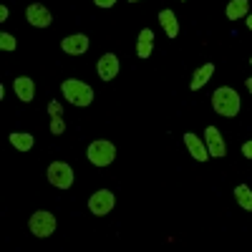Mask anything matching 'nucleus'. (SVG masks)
<instances>
[{"label":"nucleus","instance_id":"nucleus-1","mask_svg":"<svg viewBox=\"0 0 252 252\" xmlns=\"http://www.w3.org/2000/svg\"><path fill=\"white\" fill-rule=\"evenodd\" d=\"M61 91H63V98L71 101L73 106H89V103L94 101V89L89 86V83L76 81V78L63 81L61 83Z\"/></svg>","mask_w":252,"mask_h":252},{"label":"nucleus","instance_id":"nucleus-2","mask_svg":"<svg viewBox=\"0 0 252 252\" xmlns=\"http://www.w3.org/2000/svg\"><path fill=\"white\" fill-rule=\"evenodd\" d=\"M212 106H215V111H217L220 116H229V119H232V116L240 114V96H237L235 89L222 86V89H217L215 96H212Z\"/></svg>","mask_w":252,"mask_h":252},{"label":"nucleus","instance_id":"nucleus-3","mask_svg":"<svg viewBox=\"0 0 252 252\" xmlns=\"http://www.w3.org/2000/svg\"><path fill=\"white\" fill-rule=\"evenodd\" d=\"M116 159V146L106 139H98V141H91L89 146V161L96 164V166H109L111 161Z\"/></svg>","mask_w":252,"mask_h":252},{"label":"nucleus","instance_id":"nucleus-4","mask_svg":"<svg viewBox=\"0 0 252 252\" xmlns=\"http://www.w3.org/2000/svg\"><path fill=\"white\" fill-rule=\"evenodd\" d=\"M28 227H31V232L35 237H48V235H53V229H56V217L51 212H43V209H40V212L31 215Z\"/></svg>","mask_w":252,"mask_h":252},{"label":"nucleus","instance_id":"nucleus-5","mask_svg":"<svg viewBox=\"0 0 252 252\" xmlns=\"http://www.w3.org/2000/svg\"><path fill=\"white\" fill-rule=\"evenodd\" d=\"M48 182L58 189H68L73 184V169L66 161H53L48 166Z\"/></svg>","mask_w":252,"mask_h":252},{"label":"nucleus","instance_id":"nucleus-6","mask_svg":"<svg viewBox=\"0 0 252 252\" xmlns=\"http://www.w3.org/2000/svg\"><path fill=\"white\" fill-rule=\"evenodd\" d=\"M114 204H116V199H114V194L109 192V189H98V192H94L91 199H89V209H91V215H96V217L109 215L114 209Z\"/></svg>","mask_w":252,"mask_h":252},{"label":"nucleus","instance_id":"nucleus-7","mask_svg":"<svg viewBox=\"0 0 252 252\" xmlns=\"http://www.w3.org/2000/svg\"><path fill=\"white\" fill-rule=\"evenodd\" d=\"M26 18H28V23H31V26H35V28H48V26L53 23V15H51V10H48L46 5H40V3L28 5Z\"/></svg>","mask_w":252,"mask_h":252},{"label":"nucleus","instance_id":"nucleus-8","mask_svg":"<svg viewBox=\"0 0 252 252\" xmlns=\"http://www.w3.org/2000/svg\"><path fill=\"white\" fill-rule=\"evenodd\" d=\"M204 141H207V149H209V157H224L227 154V146L222 141V134L220 129H215V126H207V131H204Z\"/></svg>","mask_w":252,"mask_h":252},{"label":"nucleus","instance_id":"nucleus-9","mask_svg":"<svg viewBox=\"0 0 252 252\" xmlns=\"http://www.w3.org/2000/svg\"><path fill=\"white\" fill-rule=\"evenodd\" d=\"M61 48L71 53V56H81V53H86L89 51V38L83 35V33H76V35H68V38H63L61 40Z\"/></svg>","mask_w":252,"mask_h":252},{"label":"nucleus","instance_id":"nucleus-10","mask_svg":"<svg viewBox=\"0 0 252 252\" xmlns=\"http://www.w3.org/2000/svg\"><path fill=\"white\" fill-rule=\"evenodd\" d=\"M116 73H119V58L114 53H103L98 61V76L103 81H114Z\"/></svg>","mask_w":252,"mask_h":252},{"label":"nucleus","instance_id":"nucleus-11","mask_svg":"<svg viewBox=\"0 0 252 252\" xmlns=\"http://www.w3.org/2000/svg\"><path fill=\"white\" fill-rule=\"evenodd\" d=\"M184 144H187V149L192 152V157H194L197 161H207V159H209V149L204 146V141L197 139L194 134H184Z\"/></svg>","mask_w":252,"mask_h":252},{"label":"nucleus","instance_id":"nucleus-12","mask_svg":"<svg viewBox=\"0 0 252 252\" xmlns=\"http://www.w3.org/2000/svg\"><path fill=\"white\" fill-rule=\"evenodd\" d=\"M13 89H15L18 98H20V101H26V103H31V101H33V96H35V83H33L28 76H20V78H15Z\"/></svg>","mask_w":252,"mask_h":252},{"label":"nucleus","instance_id":"nucleus-13","mask_svg":"<svg viewBox=\"0 0 252 252\" xmlns=\"http://www.w3.org/2000/svg\"><path fill=\"white\" fill-rule=\"evenodd\" d=\"M48 114H51V134H63V129H66V124H63V109L58 101H48Z\"/></svg>","mask_w":252,"mask_h":252},{"label":"nucleus","instance_id":"nucleus-14","mask_svg":"<svg viewBox=\"0 0 252 252\" xmlns=\"http://www.w3.org/2000/svg\"><path fill=\"white\" fill-rule=\"evenodd\" d=\"M212 73H215V63H204L202 68H197L194 71V76H192V81H189V89L192 91H197V89H202L204 83L212 78Z\"/></svg>","mask_w":252,"mask_h":252},{"label":"nucleus","instance_id":"nucleus-15","mask_svg":"<svg viewBox=\"0 0 252 252\" xmlns=\"http://www.w3.org/2000/svg\"><path fill=\"white\" fill-rule=\"evenodd\" d=\"M152 48H154V33H152V28H144L139 33V43H136L139 58H149L152 56Z\"/></svg>","mask_w":252,"mask_h":252},{"label":"nucleus","instance_id":"nucleus-16","mask_svg":"<svg viewBox=\"0 0 252 252\" xmlns=\"http://www.w3.org/2000/svg\"><path fill=\"white\" fill-rule=\"evenodd\" d=\"M159 23H161V28H164L166 35H169V38H177L179 23H177V15H174L172 10H161V13H159Z\"/></svg>","mask_w":252,"mask_h":252},{"label":"nucleus","instance_id":"nucleus-17","mask_svg":"<svg viewBox=\"0 0 252 252\" xmlns=\"http://www.w3.org/2000/svg\"><path fill=\"white\" fill-rule=\"evenodd\" d=\"M247 10H250V0H232V3L227 5V18L240 20V18L247 15Z\"/></svg>","mask_w":252,"mask_h":252},{"label":"nucleus","instance_id":"nucleus-18","mask_svg":"<svg viewBox=\"0 0 252 252\" xmlns=\"http://www.w3.org/2000/svg\"><path fill=\"white\" fill-rule=\"evenodd\" d=\"M10 144L15 146L18 152H31L33 136H31V134H18V131H13V134H10Z\"/></svg>","mask_w":252,"mask_h":252},{"label":"nucleus","instance_id":"nucleus-19","mask_svg":"<svg viewBox=\"0 0 252 252\" xmlns=\"http://www.w3.org/2000/svg\"><path fill=\"white\" fill-rule=\"evenodd\" d=\"M235 199H237L245 209H252V189H250L247 184H240V187L235 189Z\"/></svg>","mask_w":252,"mask_h":252},{"label":"nucleus","instance_id":"nucleus-20","mask_svg":"<svg viewBox=\"0 0 252 252\" xmlns=\"http://www.w3.org/2000/svg\"><path fill=\"white\" fill-rule=\"evenodd\" d=\"M0 48H3V51H13L15 48V38L3 33V35H0Z\"/></svg>","mask_w":252,"mask_h":252},{"label":"nucleus","instance_id":"nucleus-21","mask_svg":"<svg viewBox=\"0 0 252 252\" xmlns=\"http://www.w3.org/2000/svg\"><path fill=\"white\" fill-rule=\"evenodd\" d=\"M242 154H245L247 159H252V141H245V144H242Z\"/></svg>","mask_w":252,"mask_h":252},{"label":"nucleus","instance_id":"nucleus-22","mask_svg":"<svg viewBox=\"0 0 252 252\" xmlns=\"http://www.w3.org/2000/svg\"><path fill=\"white\" fill-rule=\"evenodd\" d=\"M94 3H96L98 8H111V5L116 3V0H94Z\"/></svg>","mask_w":252,"mask_h":252},{"label":"nucleus","instance_id":"nucleus-23","mask_svg":"<svg viewBox=\"0 0 252 252\" xmlns=\"http://www.w3.org/2000/svg\"><path fill=\"white\" fill-rule=\"evenodd\" d=\"M5 18H8V8L3 5V8H0V20H5Z\"/></svg>","mask_w":252,"mask_h":252},{"label":"nucleus","instance_id":"nucleus-24","mask_svg":"<svg viewBox=\"0 0 252 252\" xmlns=\"http://www.w3.org/2000/svg\"><path fill=\"white\" fill-rule=\"evenodd\" d=\"M245 86H247V91H250V94H252V76H250V78H247V81H245Z\"/></svg>","mask_w":252,"mask_h":252},{"label":"nucleus","instance_id":"nucleus-25","mask_svg":"<svg viewBox=\"0 0 252 252\" xmlns=\"http://www.w3.org/2000/svg\"><path fill=\"white\" fill-rule=\"evenodd\" d=\"M247 28H250V31H252V13H250V15H247Z\"/></svg>","mask_w":252,"mask_h":252},{"label":"nucleus","instance_id":"nucleus-26","mask_svg":"<svg viewBox=\"0 0 252 252\" xmlns=\"http://www.w3.org/2000/svg\"><path fill=\"white\" fill-rule=\"evenodd\" d=\"M129 3H139V0H129Z\"/></svg>","mask_w":252,"mask_h":252},{"label":"nucleus","instance_id":"nucleus-27","mask_svg":"<svg viewBox=\"0 0 252 252\" xmlns=\"http://www.w3.org/2000/svg\"><path fill=\"white\" fill-rule=\"evenodd\" d=\"M250 63H252V58H250Z\"/></svg>","mask_w":252,"mask_h":252}]
</instances>
